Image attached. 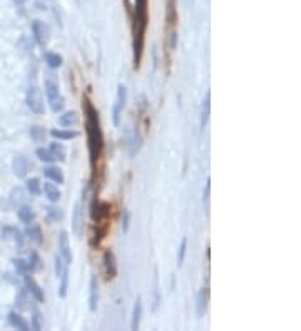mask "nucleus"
<instances>
[{
	"instance_id": "obj_1",
	"label": "nucleus",
	"mask_w": 301,
	"mask_h": 331,
	"mask_svg": "<svg viewBox=\"0 0 301 331\" xmlns=\"http://www.w3.org/2000/svg\"><path fill=\"white\" fill-rule=\"evenodd\" d=\"M82 109H84V116H86L89 161H90V167H92V171H94L102 156V150H104V134H102V129H101L99 111L95 109V106L90 102L87 95L82 97Z\"/></svg>"
},
{
	"instance_id": "obj_2",
	"label": "nucleus",
	"mask_w": 301,
	"mask_h": 331,
	"mask_svg": "<svg viewBox=\"0 0 301 331\" xmlns=\"http://www.w3.org/2000/svg\"><path fill=\"white\" fill-rule=\"evenodd\" d=\"M44 87H45L47 102H49V106H51V111L56 112V114L60 112L64 109V106H65V99H64V95L60 94L59 86L56 82H52V81H45Z\"/></svg>"
},
{
	"instance_id": "obj_3",
	"label": "nucleus",
	"mask_w": 301,
	"mask_h": 331,
	"mask_svg": "<svg viewBox=\"0 0 301 331\" xmlns=\"http://www.w3.org/2000/svg\"><path fill=\"white\" fill-rule=\"evenodd\" d=\"M111 216V204L106 201H99L97 194L92 197V202H90V219L94 222H101V221H109Z\"/></svg>"
},
{
	"instance_id": "obj_4",
	"label": "nucleus",
	"mask_w": 301,
	"mask_h": 331,
	"mask_svg": "<svg viewBox=\"0 0 301 331\" xmlns=\"http://www.w3.org/2000/svg\"><path fill=\"white\" fill-rule=\"evenodd\" d=\"M26 102H27V107L34 114H37V116L44 114V111H45V107H44V95H42L40 89L30 87L27 90V94H26Z\"/></svg>"
},
{
	"instance_id": "obj_5",
	"label": "nucleus",
	"mask_w": 301,
	"mask_h": 331,
	"mask_svg": "<svg viewBox=\"0 0 301 331\" xmlns=\"http://www.w3.org/2000/svg\"><path fill=\"white\" fill-rule=\"evenodd\" d=\"M126 102H128V89H126L124 84H119L117 86V99H116V104H114V107H112V122L116 128L120 125V116H122Z\"/></svg>"
},
{
	"instance_id": "obj_6",
	"label": "nucleus",
	"mask_w": 301,
	"mask_h": 331,
	"mask_svg": "<svg viewBox=\"0 0 301 331\" xmlns=\"http://www.w3.org/2000/svg\"><path fill=\"white\" fill-rule=\"evenodd\" d=\"M32 34L39 45H47V42L51 39V30L47 27V23H44L42 20L32 22Z\"/></svg>"
},
{
	"instance_id": "obj_7",
	"label": "nucleus",
	"mask_w": 301,
	"mask_h": 331,
	"mask_svg": "<svg viewBox=\"0 0 301 331\" xmlns=\"http://www.w3.org/2000/svg\"><path fill=\"white\" fill-rule=\"evenodd\" d=\"M102 263H104V273L107 279H114L117 276V260L116 254L111 249H106L102 254Z\"/></svg>"
},
{
	"instance_id": "obj_8",
	"label": "nucleus",
	"mask_w": 301,
	"mask_h": 331,
	"mask_svg": "<svg viewBox=\"0 0 301 331\" xmlns=\"http://www.w3.org/2000/svg\"><path fill=\"white\" fill-rule=\"evenodd\" d=\"M23 281H26V290H27V293H30V296L37 301V303H44V299H45L44 290L39 286V283L35 281L29 273L23 274Z\"/></svg>"
},
{
	"instance_id": "obj_9",
	"label": "nucleus",
	"mask_w": 301,
	"mask_h": 331,
	"mask_svg": "<svg viewBox=\"0 0 301 331\" xmlns=\"http://www.w3.org/2000/svg\"><path fill=\"white\" fill-rule=\"evenodd\" d=\"M97 303H99V283L97 276H90L89 281V310L95 313L97 311Z\"/></svg>"
},
{
	"instance_id": "obj_10",
	"label": "nucleus",
	"mask_w": 301,
	"mask_h": 331,
	"mask_svg": "<svg viewBox=\"0 0 301 331\" xmlns=\"http://www.w3.org/2000/svg\"><path fill=\"white\" fill-rule=\"evenodd\" d=\"M208 303H209V290L208 288H201L199 293L196 294V315L199 320L206 315Z\"/></svg>"
},
{
	"instance_id": "obj_11",
	"label": "nucleus",
	"mask_w": 301,
	"mask_h": 331,
	"mask_svg": "<svg viewBox=\"0 0 301 331\" xmlns=\"http://www.w3.org/2000/svg\"><path fill=\"white\" fill-rule=\"evenodd\" d=\"M59 254L62 256V260L65 261V264L72 263V252H70V244H69V236L65 231H60L59 234Z\"/></svg>"
},
{
	"instance_id": "obj_12",
	"label": "nucleus",
	"mask_w": 301,
	"mask_h": 331,
	"mask_svg": "<svg viewBox=\"0 0 301 331\" xmlns=\"http://www.w3.org/2000/svg\"><path fill=\"white\" fill-rule=\"evenodd\" d=\"M12 171H14V174L17 177H20L23 179L27 176V172H29V161L26 156H15L14 161H12Z\"/></svg>"
},
{
	"instance_id": "obj_13",
	"label": "nucleus",
	"mask_w": 301,
	"mask_h": 331,
	"mask_svg": "<svg viewBox=\"0 0 301 331\" xmlns=\"http://www.w3.org/2000/svg\"><path fill=\"white\" fill-rule=\"evenodd\" d=\"M128 147H129V154L136 156L142 147V136L139 134L137 129H131L129 136H128Z\"/></svg>"
},
{
	"instance_id": "obj_14",
	"label": "nucleus",
	"mask_w": 301,
	"mask_h": 331,
	"mask_svg": "<svg viewBox=\"0 0 301 331\" xmlns=\"http://www.w3.org/2000/svg\"><path fill=\"white\" fill-rule=\"evenodd\" d=\"M141 320H142V298L137 296L132 306V316H131V329L137 331L141 328Z\"/></svg>"
},
{
	"instance_id": "obj_15",
	"label": "nucleus",
	"mask_w": 301,
	"mask_h": 331,
	"mask_svg": "<svg viewBox=\"0 0 301 331\" xmlns=\"http://www.w3.org/2000/svg\"><path fill=\"white\" fill-rule=\"evenodd\" d=\"M166 22H167V27H174L178 23L176 0H166Z\"/></svg>"
},
{
	"instance_id": "obj_16",
	"label": "nucleus",
	"mask_w": 301,
	"mask_h": 331,
	"mask_svg": "<svg viewBox=\"0 0 301 331\" xmlns=\"http://www.w3.org/2000/svg\"><path fill=\"white\" fill-rule=\"evenodd\" d=\"M44 176L49 181H52V183H57V184H64V181H65L62 169H59L57 166H47L44 169Z\"/></svg>"
},
{
	"instance_id": "obj_17",
	"label": "nucleus",
	"mask_w": 301,
	"mask_h": 331,
	"mask_svg": "<svg viewBox=\"0 0 301 331\" xmlns=\"http://www.w3.org/2000/svg\"><path fill=\"white\" fill-rule=\"evenodd\" d=\"M7 320H9V324L10 326H14L17 329H22V331H27L30 328V324L23 320V316L19 315L17 311H10L9 313V316H7Z\"/></svg>"
},
{
	"instance_id": "obj_18",
	"label": "nucleus",
	"mask_w": 301,
	"mask_h": 331,
	"mask_svg": "<svg viewBox=\"0 0 301 331\" xmlns=\"http://www.w3.org/2000/svg\"><path fill=\"white\" fill-rule=\"evenodd\" d=\"M26 234H27V238L30 241H34L35 244H44V234H42V230H40V226L37 224H27V230H26Z\"/></svg>"
},
{
	"instance_id": "obj_19",
	"label": "nucleus",
	"mask_w": 301,
	"mask_h": 331,
	"mask_svg": "<svg viewBox=\"0 0 301 331\" xmlns=\"http://www.w3.org/2000/svg\"><path fill=\"white\" fill-rule=\"evenodd\" d=\"M209 114H211V94H206V99L203 100V106H201V131L206 129L208 125V120H209Z\"/></svg>"
},
{
	"instance_id": "obj_20",
	"label": "nucleus",
	"mask_w": 301,
	"mask_h": 331,
	"mask_svg": "<svg viewBox=\"0 0 301 331\" xmlns=\"http://www.w3.org/2000/svg\"><path fill=\"white\" fill-rule=\"evenodd\" d=\"M51 136L57 141H70V139H76V137L79 136V132L70 131V129H52Z\"/></svg>"
},
{
	"instance_id": "obj_21",
	"label": "nucleus",
	"mask_w": 301,
	"mask_h": 331,
	"mask_svg": "<svg viewBox=\"0 0 301 331\" xmlns=\"http://www.w3.org/2000/svg\"><path fill=\"white\" fill-rule=\"evenodd\" d=\"M44 194L51 202H57L60 199V196H62V194H60L59 188H57V184H54L52 181H51V183L44 184Z\"/></svg>"
},
{
	"instance_id": "obj_22",
	"label": "nucleus",
	"mask_w": 301,
	"mask_h": 331,
	"mask_svg": "<svg viewBox=\"0 0 301 331\" xmlns=\"http://www.w3.org/2000/svg\"><path fill=\"white\" fill-rule=\"evenodd\" d=\"M72 231L76 236H81V226H82V202H77L74 208V219H72Z\"/></svg>"
},
{
	"instance_id": "obj_23",
	"label": "nucleus",
	"mask_w": 301,
	"mask_h": 331,
	"mask_svg": "<svg viewBox=\"0 0 301 331\" xmlns=\"http://www.w3.org/2000/svg\"><path fill=\"white\" fill-rule=\"evenodd\" d=\"M79 122V116H77V112L74 111H69V112H64L62 116L59 117V124L62 125V128H72V125H76Z\"/></svg>"
},
{
	"instance_id": "obj_24",
	"label": "nucleus",
	"mask_w": 301,
	"mask_h": 331,
	"mask_svg": "<svg viewBox=\"0 0 301 331\" xmlns=\"http://www.w3.org/2000/svg\"><path fill=\"white\" fill-rule=\"evenodd\" d=\"M44 60L45 64L49 65L51 69H59L60 65L64 64V57L57 52H45L44 54Z\"/></svg>"
},
{
	"instance_id": "obj_25",
	"label": "nucleus",
	"mask_w": 301,
	"mask_h": 331,
	"mask_svg": "<svg viewBox=\"0 0 301 331\" xmlns=\"http://www.w3.org/2000/svg\"><path fill=\"white\" fill-rule=\"evenodd\" d=\"M153 291H154V306H153V311H156V310H158L159 303H161V291H159V269H158V268H154Z\"/></svg>"
},
{
	"instance_id": "obj_26",
	"label": "nucleus",
	"mask_w": 301,
	"mask_h": 331,
	"mask_svg": "<svg viewBox=\"0 0 301 331\" xmlns=\"http://www.w3.org/2000/svg\"><path fill=\"white\" fill-rule=\"evenodd\" d=\"M17 216H19V219L23 222V224H30V222H32L34 218H35V214H34L32 208H30V206H26V204L19 208V211H17Z\"/></svg>"
},
{
	"instance_id": "obj_27",
	"label": "nucleus",
	"mask_w": 301,
	"mask_h": 331,
	"mask_svg": "<svg viewBox=\"0 0 301 331\" xmlns=\"http://www.w3.org/2000/svg\"><path fill=\"white\" fill-rule=\"evenodd\" d=\"M49 150L54 154V158H56V161H65L67 159V150H65V147L62 146L60 142H52L51 144V147Z\"/></svg>"
},
{
	"instance_id": "obj_28",
	"label": "nucleus",
	"mask_w": 301,
	"mask_h": 331,
	"mask_svg": "<svg viewBox=\"0 0 301 331\" xmlns=\"http://www.w3.org/2000/svg\"><path fill=\"white\" fill-rule=\"evenodd\" d=\"M45 214H47V219L54 221V222H59V221L64 219V211L60 208H56V206H47Z\"/></svg>"
},
{
	"instance_id": "obj_29",
	"label": "nucleus",
	"mask_w": 301,
	"mask_h": 331,
	"mask_svg": "<svg viewBox=\"0 0 301 331\" xmlns=\"http://www.w3.org/2000/svg\"><path fill=\"white\" fill-rule=\"evenodd\" d=\"M26 188H27V192L32 196H39L42 192V186H40V181L37 177H30L26 181Z\"/></svg>"
},
{
	"instance_id": "obj_30",
	"label": "nucleus",
	"mask_w": 301,
	"mask_h": 331,
	"mask_svg": "<svg viewBox=\"0 0 301 331\" xmlns=\"http://www.w3.org/2000/svg\"><path fill=\"white\" fill-rule=\"evenodd\" d=\"M67 290H69V269H65L60 274V286H59V296L60 298H67Z\"/></svg>"
},
{
	"instance_id": "obj_31",
	"label": "nucleus",
	"mask_w": 301,
	"mask_h": 331,
	"mask_svg": "<svg viewBox=\"0 0 301 331\" xmlns=\"http://www.w3.org/2000/svg\"><path fill=\"white\" fill-rule=\"evenodd\" d=\"M35 156L39 158V161L45 162V164H52V162H56L54 154L51 152L49 149H45V147H39L37 150H35Z\"/></svg>"
},
{
	"instance_id": "obj_32",
	"label": "nucleus",
	"mask_w": 301,
	"mask_h": 331,
	"mask_svg": "<svg viewBox=\"0 0 301 331\" xmlns=\"http://www.w3.org/2000/svg\"><path fill=\"white\" fill-rule=\"evenodd\" d=\"M186 252H188V238H183L179 244V249H178V268H181L184 264V260H186Z\"/></svg>"
},
{
	"instance_id": "obj_33",
	"label": "nucleus",
	"mask_w": 301,
	"mask_h": 331,
	"mask_svg": "<svg viewBox=\"0 0 301 331\" xmlns=\"http://www.w3.org/2000/svg\"><path fill=\"white\" fill-rule=\"evenodd\" d=\"M29 134L35 142H40V141L45 139V131H44V128H40V125H32L29 131Z\"/></svg>"
},
{
	"instance_id": "obj_34",
	"label": "nucleus",
	"mask_w": 301,
	"mask_h": 331,
	"mask_svg": "<svg viewBox=\"0 0 301 331\" xmlns=\"http://www.w3.org/2000/svg\"><path fill=\"white\" fill-rule=\"evenodd\" d=\"M67 269V264H65V261L62 260V256L59 254H56V260H54V271H56V276L57 278H60V274L64 273V271Z\"/></svg>"
},
{
	"instance_id": "obj_35",
	"label": "nucleus",
	"mask_w": 301,
	"mask_h": 331,
	"mask_svg": "<svg viewBox=\"0 0 301 331\" xmlns=\"http://www.w3.org/2000/svg\"><path fill=\"white\" fill-rule=\"evenodd\" d=\"M14 266H15V271L19 274H27L29 273V263L26 260H22V258H17V260H14Z\"/></svg>"
},
{
	"instance_id": "obj_36",
	"label": "nucleus",
	"mask_w": 301,
	"mask_h": 331,
	"mask_svg": "<svg viewBox=\"0 0 301 331\" xmlns=\"http://www.w3.org/2000/svg\"><path fill=\"white\" fill-rule=\"evenodd\" d=\"M27 263H29V269L30 271H37L42 266V261H40V258H39L37 252H32V254H30V260Z\"/></svg>"
},
{
	"instance_id": "obj_37",
	"label": "nucleus",
	"mask_w": 301,
	"mask_h": 331,
	"mask_svg": "<svg viewBox=\"0 0 301 331\" xmlns=\"http://www.w3.org/2000/svg\"><path fill=\"white\" fill-rule=\"evenodd\" d=\"M30 328L32 329H40L42 328V316L37 310H34V315H32V323H30Z\"/></svg>"
},
{
	"instance_id": "obj_38",
	"label": "nucleus",
	"mask_w": 301,
	"mask_h": 331,
	"mask_svg": "<svg viewBox=\"0 0 301 331\" xmlns=\"http://www.w3.org/2000/svg\"><path fill=\"white\" fill-rule=\"evenodd\" d=\"M129 221H131V213H129V209H124V211H122V219H120V222H122V231H124V233L129 231Z\"/></svg>"
},
{
	"instance_id": "obj_39",
	"label": "nucleus",
	"mask_w": 301,
	"mask_h": 331,
	"mask_svg": "<svg viewBox=\"0 0 301 331\" xmlns=\"http://www.w3.org/2000/svg\"><path fill=\"white\" fill-rule=\"evenodd\" d=\"M10 233H12V236H14V241L17 243V246L22 248L23 246V234L19 230H15V227H10Z\"/></svg>"
},
{
	"instance_id": "obj_40",
	"label": "nucleus",
	"mask_w": 301,
	"mask_h": 331,
	"mask_svg": "<svg viewBox=\"0 0 301 331\" xmlns=\"http://www.w3.org/2000/svg\"><path fill=\"white\" fill-rule=\"evenodd\" d=\"M26 294H27V290H22L19 293V296L15 298V303H19L20 308H23V306H26Z\"/></svg>"
},
{
	"instance_id": "obj_41",
	"label": "nucleus",
	"mask_w": 301,
	"mask_h": 331,
	"mask_svg": "<svg viewBox=\"0 0 301 331\" xmlns=\"http://www.w3.org/2000/svg\"><path fill=\"white\" fill-rule=\"evenodd\" d=\"M209 191H211V177L206 179V188H204V196H203V201H208L209 199Z\"/></svg>"
},
{
	"instance_id": "obj_42",
	"label": "nucleus",
	"mask_w": 301,
	"mask_h": 331,
	"mask_svg": "<svg viewBox=\"0 0 301 331\" xmlns=\"http://www.w3.org/2000/svg\"><path fill=\"white\" fill-rule=\"evenodd\" d=\"M176 44H178V34L172 32L171 34V49H176Z\"/></svg>"
},
{
	"instance_id": "obj_43",
	"label": "nucleus",
	"mask_w": 301,
	"mask_h": 331,
	"mask_svg": "<svg viewBox=\"0 0 301 331\" xmlns=\"http://www.w3.org/2000/svg\"><path fill=\"white\" fill-rule=\"evenodd\" d=\"M22 2H23V0H15V4H22Z\"/></svg>"
}]
</instances>
